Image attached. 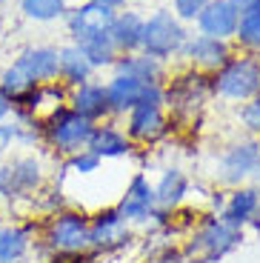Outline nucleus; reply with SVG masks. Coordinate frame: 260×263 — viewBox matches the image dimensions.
Here are the masks:
<instances>
[{"mask_svg":"<svg viewBox=\"0 0 260 263\" xmlns=\"http://www.w3.org/2000/svg\"><path fill=\"white\" fill-rule=\"evenodd\" d=\"M112 20H115V9L91 3V0H83V3H75V6L66 12L63 26H66V34H69V43L83 46L89 40L109 34Z\"/></svg>","mask_w":260,"mask_h":263,"instance_id":"obj_14","label":"nucleus"},{"mask_svg":"<svg viewBox=\"0 0 260 263\" xmlns=\"http://www.w3.org/2000/svg\"><path fill=\"white\" fill-rule=\"evenodd\" d=\"M52 178L49 155L43 149L12 152L0 160V209L12 217H26L34 195Z\"/></svg>","mask_w":260,"mask_h":263,"instance_id":"obj_1","label":"nucleus"},{"mask_svg":"<svg viewBox=\"0 0 260 263\" xmlns=\"http://www.w3.org/2000/svg\"><path fill=\"white\" fill-rule=\"evenodd\" d=\"M237 20H240V12L232 0H209V6L195 20V32L217 40H234Z\"/></svg>","mask_w":260,"mask_h":263,"instance_id":"obj_20","label":"nucleus"},{"mask_svg":"<svg viewBox=\"0 0 260 263\" xmlns=\"http://www.w3.org/2000/svg\"><path fill=\"white\" fill-rule=\"evenodd\" d=\"M163 95H166L163 106H166V112H169L172 123H175V132L200 126L209 103L215 100L212 98L209 74L186 69V66H183L180 72L169 74V80L163 83Z\"/></svg>","mask_w":260,"mask_h":263,"instance_id":"obj_4","label":"nucleus"},{"mask_svg":"<svg viewBox=\"0 0 260 263\" xmlns=\"http://www.w3.org/2000/svg\"><path fill=\"white\" fill-rule=\"evenodd\" d=\"M120 126H123L126 138L132 140V146L143 152L163 146L166 140H172L177 135L166 106H155V103H137L132 112H126L120 118Z\"/></svg>","mask_w":260,"mask_h":263,"instance_id":"obj_11","label":"nucleus"},{"mask_svg":"<svg viewBox=\"0 0 260 263\" xmlns=\"http://www.w3.org/2000/svg\"><path fill=\"white\" fill-rule=\"evenodd\" d=\"M12 112H14L12 100H9L6 95L0 92V123H3V120H9V118H12Z\"/></svg>","mask_w":260,"mask_h":263,"instance_id":"obj_30","label":"nucleus"},{"mask_svg":"<svg viewBox=\"0 0 260 263\" xmlns=\"http://www.w3.org/2000/svg\"><path fill=\"white\" fill-rule=\"evenodd\" d=\"M40 220L34 217H0V263H29L38 246Z\"/></svg>","mask_w":260,"mask_h":263,"instance_id":"obj_13","label":"nucleus"},{"mask_svg":"<svg viewBox=\"0 0 260 263\" xmlns=\"http://www.w3.org/2000/svg\"><path fill=\"white\" fill-rule=\"evenodd\" d=\"M232 3L237 6V12H243V9H249V6H252L254 0H232Z\"/></svg>","mask_w":260,"mask_h":263,"instance_id":"obj_33","label":"nucleus"},{"mask_svg":"<svg viewBox=\"0 0 260 263\" xmlns=\"http://www.w3.org/2000/svg\"><path fill=\"white\" fill-rule=\"evenodd\" d=\"M12 69L34 89L58 83V46H52V43L26 46L12 60Z\"/></svg>","mask_w":260,"mask_h":263,"instance_id":"obj_16","label":"nucleus"},{"mask_svg":"<svg viewBox=\"0 0 260 263\" xmlns=\"http://www.w3.org/2000/svg\"><path fill=\"white\" fill-rule=\"evenodd\" d=\"M109 37L115 43L117 54H132L140 52V40H143V12L135 6L117 9L115 20H112Z\"/></svg>","mask_w":260,"mask_h":263,"instance_id":"obj_22","label":"nucleus"},{"mask_svg":"<svg viewBox=\"0 0 260 263\" xmlns=\"http://www.w3.org/2000/svg\"><path fill=\"white\" fill-rule=\"evenodd\" d=\"M192 29L172 14L169 6H157L143 14V40H140V52L160 63L172 66L180 60V52L186 46Z\"/></svg>","mask_w":260,"mask_h":263,"instance_id":"obj_8","label":"nucleus"},{"mask_svg":"<svg viewBox=\"0 0 260 263\" xmlns=\"http://www.w3.org/2000/svg\"><path fill=\"white\" fill-rule=\"evenodd\" d=\"M155 183V197H157V209L163 212H177L183 206H189L192 200V175L183 169L180 163H169L157 172V178H152Z\"/></svg>","mask_w":260,"mask_h":263,"instance_id":"obj_17","label":"nucleus"},{"mask_svg":"<svg viewBox=\"0 0 260 263\" xmlns=\"http://www.w3.org/2000/svg\"><path fill=\"white\" fill-rule=\"evenodd\" d=\"M86 149L95 152L103 163L106 160H126V158H132V155L137 152L135 146H132V140L126 138L120 120H115V118L103 120V123H95Z\"/></svg>","mask_w":260,"mask_h":263,"instance_id":"obj_19","label":"nucleus"},{"mask_svg":"<svg viewBox=\"0 0 260 263\" xmlns=\"http://www.w3.org/2000/svg\"><path fill=\"white\" fill-rule=\"evenodd\" d=\"M260 155V140L249 138V135H234L232 140L217 146L212 166H209V186L212 189H234L252 180L254 160Z\"/></svg>","mask_w":260,"mask_h":263,"instance_id":"obj_6","label":"nucleus"},{"mask_svg":"<svg viewBox=\"0 0 260 263\" xmlns=\"http://www.w3.org/2000/svg\"><path fill=\"white\" fill-rule=\"evenodd\" d=\"M140 263H186V257H183V252L177 243H160V246L146 249V255Z\"/></svg>","mask_w":260,"mask_h":263,"instance_id":"obj_29","label":"nucleus"},{"mask_svg":"<svg viewBox=\"0 0 260 263\" xmlns=\"http://www.w3.org/2000/svg\"><path fill=\"white\" fill-rule=\"evenodd\" d=\"M91 129L95 123H89L86 118H80L78 112H72L69 106H60L52 115H46L40 120V138H43V152L54 160H66L83 152L89 146Z\"/></svg>","mask_w":260,"mask_h":263,"instance_id":"obj_7","label":"nucleus"},{"mask_svg":"<svg viewBox=\"0 0 260 263\" xmlns=\"http://www.w3.org/2000/svg\"><path fill=\"white\" fill-rule=\"evenodd\" d=\"M212 83V98L220 100L226 106H240L260 95V54L252 52H237L217 69L215 74H209Z\"/></svg>","mask_w":260,"mask_h":263,"instance_id":"obj_5","label":"nucleus"},{"mask_svg":"<svg viewBox=\"0 0 260 263\" xmlns=\"http://www.w3.org/2000/svg\"><path fill=\"white\" fill-rule=\"evenodd\" d=\"M135 3V6H143V3H152V0H129V6Z\"/></svg>","mask_w":260,"mask_h":263,"instance_id":"obj_34","label":"nucleus"},{"mask_svg":"<svg viewBox=\"0 0 260 263\" xmlns=\"http://www.w3.org/2000/svg\"><path fill=\"white\" fill-rule=\"evenodd\" d=\"M146 86H149V83H137V80L126 78V74L109 72V78H106V98H109L112 118L120 120L126 112H132L137 103H143Z\"/></svg>","mask_w":260,"mask_h":263,"instance_id":"obj_23","label":"nucleus"},{"mask_svg":"<svg viewBox=\"0 0 260 263\" xmlns=\"http://www.w3.org/2000/svg\"><path fill=\"white\" fill-rule=\"evenodd\" d=\"M91 252V237H89V212L83 206H66L58 215L40 220L38 232V246L34 255L40 263H63L69 257H78Z\"/></svg>","mask_w":260,"mask_h":263,"instance_id":"obj_2","label":"nucleus"},{"mask_svg":"<svg viewBox=\"0 0 260 263\" xmlns=\"http://www.w3.org/2000/svg\"><path fill=\"white\" fill-rule=\"evenodd\" d=\"M115 206L137 232L149 229L152 217H155V212H157L155 183H152L149 172L146 169L132 172V178L126 180V186H123V192H120V197H117Z\"/></svg>","mask_w":260,"mask_h":263,"instance_id":"obj_12","label":"nucleus"},{"mask_svg":"<svg viewBox=\"0 0 260 263\" xmlns=\"http://www.w3.org/2000/svg\"><path fill=\"white\" fill-rule=\"evenodd\" d=\"M234 49L237 52H252L260 54V0H254L249 9L240 12L237 32H234Z\"/></svg>","mask_w":260,"mask_h":263,"instance_id":"obj_25","label":"nucleus"},{"mask_svg":"<svg viewBox=\"0 0 260 263\" xmlns=\"http://www.w3.org/2000/svg\"><path fill=\"white\" fill-rule=\"evenodd\" d=\"M66 106L72 112H78L80 118H86L89 123H103V120H109L112 109H109V98H106V80L95 78L89 83H80L75 89H69Z\"/></svg>","mask_w":260,"mask_h":263,"instance_id":"obj_18","label":"nucleus"},{"mask_svg":"<svg viewBox=\"0 0 260 263\" xmlns=\"http://www.w3.org/2000/svg\"><path fill=\"white\" fill-rule=\"evenodd\" d=\"M112 72L126 74V78L137 80V83H166L172 74V66L149 58L146 52H132V54H117Z\"/></svg>","mask_w":260,"mask_h":263,"instance_id":"obj_21","label":"nucleus"},{"mask_svg":"<svg viewBox=\"0 0 260 263\" xmlns=\"http://www.w3.org/2000/svg\"><path fill=\"white\" fill-rule=\"evenodd\" d=\"M17 12L32 23H58L72 9V0H14Z\"/></svg>","mask_w":260,"mask_h":263,"instance_id":"obj_26","label":"nucleus"},{"mask_svg":"<svg viewBox=\"0 0 260 263\" xmlns=\"http://www.w3.org/2000/svg\"><path fill=\"white\" fill-rule=\"evenodd\" d=\"M232 54H234L232 40H217V37H209V34L192 32L180 52V63L186 69H195V72L215 74Z\"/></svg>","mask_w":260,"mask_h":263,"instance_id":"obj_15","label":"nucleus"},{"mask_svg":"<svg viewBox=\"0 0 260 263\" xmlns=\"http://www.w3.org/2000/svg\"><path fill=\"white\" fill-rule=\"evenodd\" d=\"M243 240H246V235L240 229L226 223L217 212L203 209L197 212V217L192 220V226L186 229L177 246H180L186 263H220L232 252L240 249Z\"/></svg>","mask_w":260,"mask_h":263,"instance_id":"obj_3","label":"nucleus"},{"mask_svg":"<svg viewBox=\"0 0 260 263\" xmlns=\"http://www.w3.org/2000/svg\"><path fill=\"white\" fill-rule=\"evenodd\" d=\"M91 3H100V6H109V9H126L129 6V0H91Z\"/></svg>","mask_w":260,"mask_h":263,"instance_id":"obj_31","label":"nucleus"},{"mask_svg":"<svg viewBox=\"0 0 260 263\" xmlns=\"http://www.w3.org/2000/svg\"><path fill=\"white\" fill-rule=\"evenodd\" d=\"M209 6V0H172L169 9L180 23H186L189 29L195 26V20L200 17V12Z\"/></svg>","mask_w":260,"mask_h":263,"instance_id":"obj_28","label":"nucleus"},{"mask_svg":"<svg viewBox=\"0 0 260 263\" xmlns=\"http://www.w3.org/2000/svg\"><path fill=\"white\" fill-rule=\"evenodd\" d=\"M237 126H240L243 135L260 140V95L237 106Z\"/></svg>","mask_w":260,"mask_h":263,"instance_id":"obj_27","label":"nucleus"},{"mask_svg":"<svg viewBox=\"0 0 260 263\" xmlns=\"http://www.w3.org/2000/svg\"><path fill=\"white\" fill-rule=\"evenodd\" d=\"M89 237H91V255L106 260V257L129 252L137 243V229L112 203L89 212Z\"/></svg>","mask_w":260,"mask_h":263,"instance_id":"obj_9","label":"nucleus"},{"mask_svg":"<svg viewBox=\"0 0 260 263\" xmlns=\"http://www.w3.org/2000/svg\"><path fill=\"white\" fill-rule=\"evenodd\" d=\"M209 212H217L243 235L260 232V189L254 183H243L234 189H212Z\"/></svg>","mask_w":260,"mask_h":263,"instance_id":"obj_10","label":"nucleus"},{"mask_svg":"<svg viewBox=\"0 0 260 263\" xmlns=\"http://www.w3.org/2000/svg\"><path fill=\"white\" fill-rule=\"evenodd\" d=\"M249 183H254L260 189V155H257V160H254V172H252V180Z\"/></svg>","mask_w":260,"mask_h":263,"instance_id":"obj_32","label":"nucleus"},{"mask_svg":"<svg viewBox=\"0 0 260 263\" xmlns=\"http://www.w3.org/2000/svg\"><path fill=\"white\" fill-rule=\"evenodd\" d=\"M9 3H12V0H0V9H3V6H9Z\"/></svg>","mask_w":260,"mask_h":263,"instance_id":"obj_35","label":"nucleus"},{"mask_svg":"<svg viewBox=\"0 0 260 263\" xmlns=\"http://www.w3.org/2000/svg\"><path fill=\"white\" fill-rule=\"evenodd\" d=\"M98 78L95 66L86 60V54L80 52L75 43H63L58 46V83L66 89H75L80 83H89V80Z\"/></svg>","mask_w":260,"mask_h":263,"instance_id":"obj_24","label":"nucleus"}]
</instances>
